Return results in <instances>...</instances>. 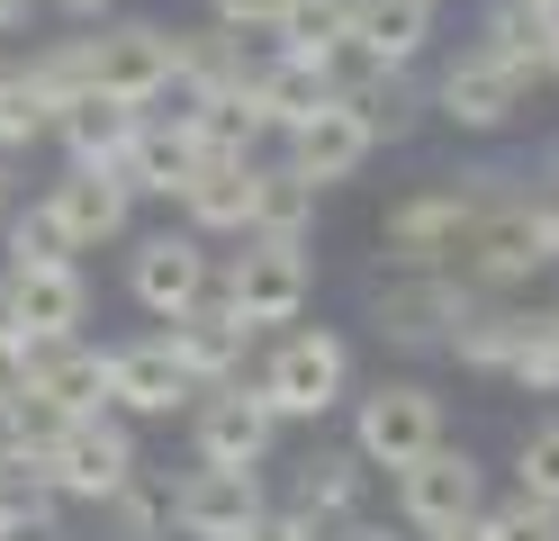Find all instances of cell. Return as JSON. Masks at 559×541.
Instances as JSON below:
<instances>
[{"label":"cell","mask_w":559,"mask_h":541,"mask_svg":"<svg viewBox=\"0 0 559 541\" xmlns=\"http://www.w3.org/2000/svg\"><path fill=\"white\" fill-rule=\"evenodd\" d=\"M497 371H506L514 388H533V397H559V307H550V316H514Z\"/></svg>","instance_id":"484cf974"},{"label":"cell","mask_w":559,"mask_h":541,"mask_svg":"<svg viewBox=\"0 0 559 541\" xmlns=\"http://www.w3.org/2000/svg\"><path fill=\"white\" fill-rule=\"evenodd\" d=\"M243 541H325L317 524H298V515H280V505H271V515L253 524V532H243Z\"/></svg>","instance_id":"d590c367"},{"label":"cell","mask_w":559,"mask_h":541,"mask_svg":"<svg viewBox=\"0 0 559 541\" xmlns=\"http://www.w3.org/2000/svg\"><path fill=\"white\" fill-rule=\"evenodd\" d=\"M27 72L46 82V99H55V108H63V99H82V91H91V36H63V46H46Z\"/></svg>","instance_id":"4dcf8cb0"},{"label":"cell","mask_w":559,"mask_h":541,"mask_svg":"<svg viewBox=\"0 0 559 541\" xmlns=\"http://www.w3.org/2000/svg\"><path fill=\"white\" fill-rule=\"evenodd\" d=\"M361 496H370L361 451H307V460L289 469V505H280V515H298V524L334 532V524H353V515H361Z\"/></svg>","instance_id":"d6986e66"},{"label":"cell","mask_w":559,"mask_h":541,"mask_svg":"<svg viewBox=\"0 0 559 541\" xmlns=\"http://www.w3.org/2000/svg\"><path fill=\"white\" fill-rule=\"evenodd\" d=\"M307 226H317V190H307L289 163H262V190H253V235L307 244Z\"/></svg>","instance_id":"4316f807"},{"label":"cell","mask_w":559,"mask_h":541,"mask_svg":"<svg viewBox=\"0 0 559 541\" xmlns=\"http://www.w3.org/2000/svg\"><path fill=\"white\" fill-rule=\"evenodd\" d=\"M190 397H199V379L181 371L171 334H135V343L109 352V415H171Z\"/></svg>","instance_id":"2e32d148"},{"label":"cell","mask_w":559,"mask_h":541,"mask_svg":"<svg viewBox=\"0 0 559 541\" xmlns=\"http://www.w3.org/2000/svg\"><path fill=\"white\" fill-rule=\"evenodd\" d=\"M199 136L181 127V118H163V108H145L135 118V136H127V154L109 163L118 180H127V199H181L190 180H199Z\"/></svg>","instance_id":"9a60e30c"},{"label":"cell","mask_w":559,"mask_h":541,"mask_svg":"<svg viewBox=\"0 0 559 541\" xmlns=\"http://www.w3.org/2000/svg\"><path fill=\"white\" fill-rule=\"evenodd\" d=\"M533 10H550V19H559V0H533Z\"/></svg>","instance_id":"7bdbcfd3"},{"label":"cell","mask_w":559,"mask_h":541,"mask_svg":"<svg viewBox=\"0 0 559 541\" xmlns=\"http://www.w3.org/2000/svg\"><path fill=\"white\" fill-rule=\"evenodd\" d=\"M550 190H559V180H550Z\"/></svg>","instance_id":"ee69618b"},{"label":"cell","mask_w":559,"mask_h":541,"mask_svg":"<svg viewBox=\"0 0 559 541\" xmlns=\"http://www.w3.org/2000/svg\"><path fill=\"white\" fill-rule=\"evenodd\" d=\"M207 19H217L226 36H280L289 0H207Z\"/></svg>","instance_id":"836d02e7"},{"label":"cell","mask_w":559,"mask_h":541,"mask_svg":"<svg viewBox=\"0 0 559 541\" xmlns=\"http://www.w3.org/2000/svg\"><path fill=\"white\" fill-rule=\"evenodd\" d=\"M307 298H317V262H307V244H280V235H235V262L217 271V307L235 325H298Z\"/></svg>","instance_id":"3957f363"},{"label":"cell","mask_w":559,"mask_h":541,"mask_svg":"<svg viewBox=\"0 0 559 541\" xmlns=\"http://www.w3.org/2000/svg\"><path fill=\"white\" fill-rule=\"evenodd\" d=\"M550 82H559V36H550Z\"/></svg>","instance_id":"b9f144b4"},{"label":"cell","mask_w":559,"mask_h":541,"mask_svg":"<svg viewBox=\"0 0 559 541\" xmlns=\"http://www.w3.org/2000/svg\"><path fill=\"white\" fill-rule=\"evenodd\" d=\"M46 216L63 226V244L73 252H99V244H118L127 235V216H135V199H127V180L118 172H99V163H73L46 190Z\"/></svg>","instance_id":"e0dca14e"},{"label":"cell","mask_w":559,"mask_h":541,"mask_svg":"<svg viewBox=\"0 0 559 541\" xmlns=\"http://www.w3.org/2000/svg\"><path fill=\"white\" fill-rule=\"evenodd\" d=\"M27 397H37V407L46 415H63V424H73V415H109V352H99V343H37V352H27Z\"/></svg>","instance_id":"ac0fdd59"},{"label":"cell","mask_w":559,"mask_h":541,"mask_svg":"<svg viewBox=\"0 0 559 541\" xmlns=\"http://www.w3.org/2000/svg\"><path fill=\"white\" fill-rule=\"evenodd\" d=\"M0 216H10V154H0Z\"/></svg>","instance_id":"60d3db41"},{"label":"cell","mask_w":559,"mask_h":541,"mask_svg":"<svg viewBox=\"0 0 559 541\" xmlns=\"http://www.w3.org/2000/svg\"><path fill=\"white\" fill-rule=\"evenodd\" d=\"M0 541H10V532H0Z\"/></svg>","instance_id":"f6af8a7d"},{"label":"cell","mask_w":559,"mask_h":541,"mask_svg":"<svg viewBox=\"0 0 559 541\" xmlns=\"http://www.w3.org/2000/svg\"><path fill=\"white\" fill-rule=\"evenodd\" d=\"M343 36H353V0H289V19H280V55L325 63Z\"/></svg>","instance_id":"83f0119b"},{"label":"cell","mask_w":559,"mask_h":541,"mask_svg":"<svg viewBox=\"0 0 559 541\" xmlns=\"http://www.w3.org/2000/svg\"><path fill=\"white\" fill-rule=\"evenodd\" d=\"M27 19H37V0H0V36H19Z\"/></svg>","instance_id":"74e56055"},{"label":"cell","mask_w":559,"mask_h":541,"mask_svg":"<svg viewBox=\"0 0 559 541\" xmlns=\"http://www.w3.org/2000/svg\"><path fill=\"white\" fill-rule=\"evenodd\" d=\"M262 407L280 424H325L343 397H353V343L325 334V325H289V334L271 343V361L253 371Z\"/></svg>","instance_id":"7a4b0ae2"},{"label":"cell","mask_w":559,"mask_h":541,"mask_svg":"<svg viewBox=\"0 0 559 541\" xmlns=\"http://www.w3.org/2000/svg\"><path fill=\"white\" fill-rule=\"evenodd\" d=\"M10 262H73V244H63V226L46 216V199L27 216H10Z\"/></svg>","instance_id":"d6a6232c"},{"label":"cell","mask_w":559,"mask_h":541,"mask_svg":"<svg viewBox=\"0 0 559 541\" xmlns=\"http://www.w3.org/2000/svg\"><path fill=\"white\" fill-rule=\"evenodd\" d=\"M55 136V99L27 63H0V154H27V144Z\"/></svg>","instance_id":"d4e9b609"},{"label":"cell","mask_w":559,"mask_h":541,"mask_svg":"<svg viewBox=\"0 0 559 541\" xmlns=\"http://www.w3.org/2000/svg\"><path fill=\"white\" fill-rule=\"evenodd\" d=\"M253 190H262V154L253 163H199V180L181 190L190 235H253Z\"/></svg>","instance_id":"7402d4cb"},{"label":"cell","mask_w":559,"mask_h":541,"mask_svg":"<svg viewBox=\"0 0 559 541\" xmlns=\"http://www.w3.org/2000/svg\"><path fill=\"white\" fill-rule=\"evenodd\" d=\"M37 460H46V487L63 505H109L135 469H145V460H135L127 415H73V424H55V443Z\"/></svg>","instance_id":"5b68a950"},{"label":"cell","mask_w":559,"mask_h":541,"mask_svg":"<svg viewBox=\"0 0 559 541\" xmlns=\"http://www.w3.org/2000/svg\"><path fill=\"white\" fill-rule=\"evenodd\" d=\"M442 443V397L425 388V379H379V388H361L353 397V451H361V469H415Z\"/></svg>","instance_id":"277c9868"},{"label":"cell","mask_w":559,"mask_h":541,"mask_svg":"<svg viewBox=\"0 0 559 541\" xmlns=\"http://www.w3.org/2000/svg\"><path fill=\"white\" fill-rule=\"evenodd\" d=\"M343 46L361 63H379V72H406L433 46V0H353V36Z\"/></svg>","instance_id":"ffe728a7"},{"label":"cell","mask_w":559,"mask_h":541,"mask_svg":"<svg viewBox=\"0 0 559 541\" xmlns=\"http://www.w3.org/2000/svg\"><path fill=\"white\" fill-rule=\"evenodd\" d=\"M478 532L487 541H559V505H542V496H506V505H487V515H478Z\"/></svg>","instance_id":"f546056e"},{"label":"cell","mask_w":559,"mask_h":541,"mask_svg":"<svg viewBox=\"0 0 559 541\" xmlns=\"http://www.w3.org/2000/svg\"><path fill=\"white\" fill-rule=\"evenodd\" d=\"M262 515H271L262 469H190L171 487V532L181 541H243Z\"/></svg>","instance_id":"7c38bea8"},{"label":"cell","mask_w":559,"mask_h":541,"mask_svg":"<svg viewBox=\"0 0 559 541\" xmlns=\"http://www.w3.org/2000/svg\"><path fill=\"white\" fill-rule=\"evenodd\" d=\"M55 10H63V19H109L118 0H55Z\"/></svg>","instance_id":"f35d334b"},{"label":"cell","mask_w":559,"mask_h":541,"mask_svg":"<svg viewBox=\"0 0 559 541\" xmlns=\"http://www.w3.org/2000/svg\"><path fill=\"white\" fill-rule=\"evenodd\" d=\"M171 72H181V27L163 19H118L91 36V91H109L127 108H154L171 91Z\"/></svg>","instance_id":"9c48e42d"},{"label":"cell","mask_w":559,"mask_h":541,"mask_svg":"<svg viewBox=\"0 0 559 541\" xmlns=\"http://www.w3.org/2000/svg\"><path fill=\"white\" fill-rule=\"evenodd\" d=\"M325 541H397V532H389V524H370V515H353V524H334Z\"/></svg>","instance_id":"8d00e7d4"},{"label":"cell","mask_w":559,"mask_h":541,"mask_svg":"<svg viewBox=\"0 0 559 541\" xmlns=\"http://www.w3.org/2000/svg\"><path fill=\"white\" fill-rule=\"evenodd\" d=\"M127 298L145 307L154 325H181L190 307H207L217 298V252H207V235H135V252H127Z\"/></svg>","instance_id":"8992f818"},{"label":"cell","mask_w":559,"mask_h":541,"mask_svg":"<svg viewBox=\"0 0 559 541\" xmlns=\"http://www.w3.org/2000/svg\"><path fill=\"white\" fill-rule=\"evenodd\" d=\"M325 99H343V91H334V72H325V63H307V55H280V63L253 72V108H262V127H271V136L307 127Z\"/></svg>","instance_id":"603a6c76"},{"label":"cell","mask_w":559,"mask_h":541,"mask_svg":"<svg viewBox=\"0 0 559 541\" xmlns=\"http://www.w3.org/2000/svg\"><path fill=\"white\" fill-rule=\"evenodd\" d=\"M109 515L127 524V541H171V487L154 479V469H135V479L109 496Z\"/></svg>","instance_id":"f1b7e54d"},{"label":"cell","mask_w":559,"mask_h":541,"mask_svg":"<svg viewBox=\"0 0 559 541\" xmlns=\"http://www.w3.org/2000/svg\"><path fill=\"white\" fill-rule=\"evenodd\" d=\"M0 325L19 343H73L91 325L82 262H0Z\"/></svg>","instance_id":"52a82bcc"},{"label":"cell","mask_w":559,"mask_h":541,"mask_svg":"<svg viewBox=\"0 0 559 541\" xmlns=\"http://www.w3.org/2000/svg\"><path fill=\"white\" fill-rule=\"evenodd\" d=\"M514 487H523V496H542V505H559V424H533V433H523V451H514Z\"/></svg>","instance_id":"1f68e13d"},{"label":"cell","mask_w":559,"mask_h":541,"mask_svg":"<svg viewBox=\"0 0 559 541\" xmlns=\"http://www.w3.org/2000/svg\"><path fill=\"white\" fill-rule=\"evenodd\" d=\"M397 515L406 532H461L487 515V469L461 443H433L415 469H397Z\"/></svg>","instance_id":"30bf717a"},{"label":"cell","mask_w":559,"mask_h":541,"mask_svg":"<svg viewBox=\"0 0 559 541\" xmlns=\"http://www.w3.org/2000/svg\"><path fill=\"white\" fill-rule=\"evenodd\" d=\"M487 307V289H461V280H433V271H397L389 289L370 298V325L406 352H451L461 325Z\"/></svg>","instance_id":"ba28073f"},{"label":"cell","mask_w":559,"mask_h":541,"mask_svg":"<svg viewBox=\"0 0 559 541\" xmlns=\"http://www.w3.org/2000/svg\"><path fill=\"white\" fill-rule=\"evenodd\" d=\"M27 352H37V343H19L10 325H0V415H10L19 397H27Z\"/></svg>","instance_id":"e575fe53"},{"label":"cell","mask_w":559,"mask_h":541,"mask_svg":"<svg viewBox=\"0 0 559 541\" xmlns=\"http://www.w3.org/2000/svg\"><path fill=\"white\" fill-rule=\"evenodd\" d=\"M523 91H533V63H514V55H497L478 36V46H461V63L433 82V108H442L451 127H478L487 136V127H506L514 108H523Z\"/></svg>","instance_id":"4fadbf2b"},{"label":"cell","mask_w":559,"mask_h":541,"mask_svg":"<svg viewBox=\"0 0 559 541\" xmlns=\"http://www.w3.org/2000/svg\"><path fill=\"white\" fill-rule=\"evenodd\" d=\"M135 118H145V108H127V99H109V91H82V99L55 108V136H63V154H73V163H99V172H109V163L127 154Z\"/></svg>","instance_id":"cb8c5ba5"},{"label":"cell","mask_w":559,"mask_h":541,"mask_svg":"<svg viewBox=\"0 0 559 541\" xmlns=\"http://www.w3.org/2000/svg\"><path fill=\"white\" fill-rule=\"evenodd\" d=\"M271 443H280V415L262 407L253 379L199 388V415H190V451H199V469H262Z\"/></svg>","instance_id":"8fae6325"},{"label":"cell","mask_w":559,"mask_h":541,"mask_svg":"<svg viewBox=\"0 0 559 541\" xmlns=\"http://www.w3.org/2000/svg\"><path fill=\"white\" fill-rule=\"evenodd\" d=\"M171 334V352H181V371L199 379V388H226V379H243V352H253V325H235L217 298L207 307H190L181 325H163Z\"/></svg>","instance_id":"44dd1931"},{"label":"cell","mask_w":559,"mask_h":541,"mask_svg":"<svg viewBox=\"0 0 559 541\" xmlns=\"http://www.w3.org/2000/svg\"><path fill=\"white\" fill-rule=\"evenodd\" d=\"M370 154H379L370 118H361L353 99H325L307 127H289V154H280V163H289V172L307 180V190H334V180H353Z\"/></svg>","instance_id":"5bb4252c"},{"label":"cell","mask_w":559,"mask_h":541,"mask_svg":"<svg viewBox=\"0 0 559 541\" xmlns=\"http://www.w3.org/2000/svg\"><path fill=\"white\" fill-rule=\"evenodd\" d=\"M389 271H433L461 289H514L559 262V190H506V172H451L433 190H415L379 226Z\"/></svg>","instance_id":"6da1fadb"},{"label":"cell","mask_w":559,"mask_h":541,"mask_svg":"<svg viewBox=\"0 0 559 541\" xmlns=\"http://www.w3.org/2000/svg\"><path fill=\"white\" fill-rule=\"evenodd\" d=\"M425 541H487V532H478V524H461V532H425Z\"/></svg>","instance_id":"ab89813d"}]
</instances>
